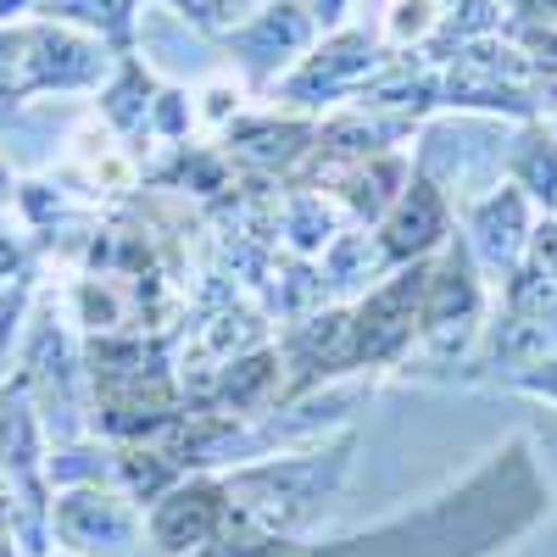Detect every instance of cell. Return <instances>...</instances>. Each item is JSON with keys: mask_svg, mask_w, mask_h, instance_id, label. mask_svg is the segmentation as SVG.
Returning a JSON list of instances; mask_svg holds the SVG:
<instances>
[{"mask_svg": "<svg viewBox=\"0 0 557 557\" xmlns=\"http://www.w3.org/2000/svg\"><path fill=\"white\" fill-rule=\"evenodd\" d=\"M57 530L78 552H107V546H123L134 524H128V513H123L112 496H89L84 491V496H67L57 507Z\"/></svg>", "mask_w": 557, "mask_h": 557, "instance_id": "1", "label": "cell"}]
</instances>
